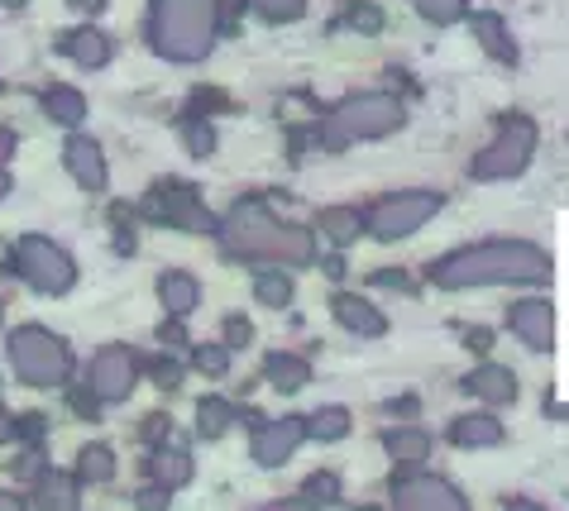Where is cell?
I'll use <instances>...</instances> for the list:
<instances>
[{"label":"cell","mask_w":569,"mask_h":511,"mask_svg":"<svg viewBox=\"0 0 569 511\" xmlns=\"http://www.w3.org/2000/svg\"><path fill=\"white\" fill-rule=\"evenodd\" d=\"M97 382H101V392H110V397H120L124 388H130V382H124V359H120V354H116V359H110V354H106V359L97 363Z\"/></svg>","instance_id":"4"},{"label":"cell","mask_w":569,"mask_h":511,"mask_svg":"<svg viewBox=\"0 0 569 511\" xmlns=\"http://www.w3.org/2000/svg\"><path fill=\"white\" fill-rule=\"evenodd\" d=\"M10 435H14V425H10L6 417H0V440H10Z\"/></svg>","instance_id":"8"},{"label":"cell","mask_w":569,"mask_h":511,"mask_svg":"<svg viewBox=\"0 0 569 511\" xmlns=\"http://www.w3.org/2000/svg\"><path fill=\"white\" fill-rule=\"evenodd\" d=\"M6 187H10V182H6V172H0V197H6Z\"/></svg>","instance_id":"9"},{"label":"cell","mask_w":569,"mask_h":511,"mask_svg":"<svg viewBox=\"0 0 569 511\" xmlns=\"http://www.w3.org/2000/svg\"><path fill=\"white\" fill-rule=\"evenodd\" d=\"M68 163L77 168V178H82L87 187H101V158H97V149H91V143H72V149H68Z\"/></svg>","instance_id":"3"},{"label":"cell","mask_w":569,"mask_h":511,"mask_svg":"<svg viewBox=\"0 0 569 511\" xmlns=\"http://www.w3.org/2000/svg\"><path fill=\"white\" fill-rule=\"evenodd\" d=\"M82 473H87V478H106V473H110V464H106V450H87V464H82Z\"/></svg>","instance_id":"7"},{"label":"cell","mask_w":569,"mask_h":511,"mask_svg":"<svg viewBox=\"0 0 569 511\" xmlns=\"http://www.w3.org/2000/svg\"><path fill=\"white\" fill-rule=\"evenodd\" d=\"M53 110V120H77L82 116V96H72V91H49V101H43Z\"/></svg>","instance_id":"5"},{"label":"cell","mask_w":569,"mask_h":511,"mask_svg":"<svg viewBox=\"0 0 569 511\" xmlns=\"http://www.w3.org/2000/svg\"><path fill=\"white\" fill-rule=\"evenodd\" d=\"M0 6H24V0H0Z\"/></svg>","instance_id":"10"},{"label":"cell","mask_w":569,"mask_h":511,"mask_svg":"<svg viewBox=\"0 0 569 511\" xmlns=\"http://www.w3.org/2000/svg\"><path fill=\"white\" fill-rule=\"evenodd\" d=\"M10 354H14V369L29 382H39V388H53V382L68 378V354H62V344L43 330H20L10 340Z\"/></svg>","instance_id":"1"},{"label":"cell","mask_w":569,"mask_h":511,"mask_svg":"<svg viewBox=\"0 0 569 511\" xmlns=\"http://www.w3.org/2000/svg\"><path fill=\"white\" fill-rule=\"evenodd\" d=\"M68 48H72V53L82 58V62H101V58H106V43H101V34H77Z\"/></svg>","instance_id":"6"},{"label":"cell","mask_w":569,"mask_h":511,"mask_svg":"<svg viewBox=\"0 0 569 511\" xmlns=\"http://www.w3.org/2000/svg\"><path fill=\"white\" fill-rule=\"evenodd\" d=\"M82 6H97V0H82Z\"/></svg>","instance_id":"11"},{"label":"cell","mask_w":569,"mask_h":511,"mask_svg":"<svg viewBox=\"0 0 569 511\" xmlns=\"http://www.w3.org/2000/svg\"><path fill=\"white\" fill-rule=\"evenodd\" d=\"M20 273L39 287V292H62L72 282V263L49 244V239H24L20 244Z\"/></svg>","instance_id":"2"}]
</instances>
